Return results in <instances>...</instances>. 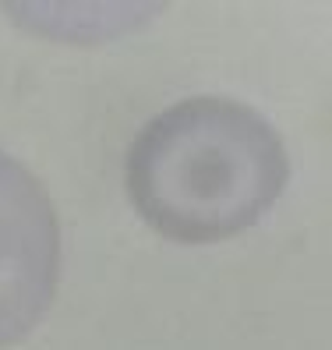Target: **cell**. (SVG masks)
Masks as SVG:
<instances>
[{"label":"cell","instance_id":"cell-1","mask_svg":"<svg viewBox=\"0 0 332 350\" xmlns=\"http://www.w3.org/2000/svg\"><path fill=\"white\" fill-rule=\"evenodd\" d=\"M290 156L268 120L223 96L174 103L145 124L128 156L131 205L156 234L180 244L226 241L279 202Z\"/></svg>","mask_w":332,"mask_h":350},{"label":"cell","instance_id":"cell-2","mask_svg":"<svg viewBox=\"0 0 332 350\" xmlns=\"http://www.w3.org/2000/svg\"><path fill=\"white\" fill-rule=\"evenodd\" d=\"M60 276V226L46 188L0 149V347L29 336Z\"/></svg>","mask_w":332,"mask_h":350}]
</instances>
